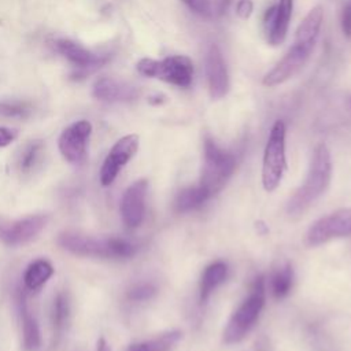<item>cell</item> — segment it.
<instances>
[{
	"label": "cell",
	"instance_id": "cell-11",
	"mask_svg": "<svg viewBox=\"0 0 351 351\" xmlns=\"http://www.w3.org/2000/svg\"><path fill=\"white\" fill-rule=\"evenodd\" d=\"M204 73L207 78L210 97L213 100H219L225 97L230 88L229 73L223 55L215 44H211L206 52Z\"/></svg>",
	"mask_w": 351,
	"mask_h": 351
},
{
	"label": "cell",
	"instance_id": "cell-25",
	"mask_svg": "<svg viewBox=\"0 0 351 351\" xmlns=\"http://www.w3.org/2000/svg\"><path fill=\"white\" fill-rule=\"evenodd\" d=\"M43 141L41 140H34V141H30L21 152V156H19V160H18V166H19V170L26 173V171H30L38 158H40V154L43 151Z\"/></svg>",
	"mask_w": 351,
	"mask_h": 351
},
{
	"label": "cell",
	"instance_id": "cell-14",
	"mask_svg": "<svg viewBox=\"0 0 351 351\" xmlns=\"http://www.w3.org/2000/svg\"><path fill=\"white\" fill-rule=\"evenodd\" d=\"M52 47L56 52L81 70L96 69L108 62V56L96 55L69 38H56L52 41Z\"/></svg>",
	"mask_w": 351,
	"mask_h": 351
},
{
	"label": "cell",
	"instance_id": "cell-13",
	"mask_svg": "<svg viewBox=\"0 0 351 351\" xmlns=\"http://www.w3.org/2000/svg\"><path fill=\"white\" fill-rule=\"evenodd\" d=\"M293 11V0H278L265 12L263 27L266 40L270 45L277 47L284 43Z\"/></svg>",
	"mask_w": 351,
	"mask_h": 351
},
{
	"label": "cell",
	"instance_id": "cell-21",
	"mask_svg": "<svg viewBox=\"0 0 351 351\" xmlns=\"http://www.w3.org/2000/svg\"><path fill=\"white\" fill-rule=\"evenodd\" d=\"M181 337L182 333L180 330H170L154 339L133 343L128 347V351H171Z\"/></svg>",
	"mask_w": 351,
	"mask_h": 351
},
{
	"label": "cell",
	"instance_id": "cell-22",
	"mask_svg": "<svg viewBox=\"0 0 351 351\" xmlns=\"http://www.w3.org/2000/svg\"><path fill=\"white\" fill-rule=\"evenodd\" d=\"M208 199V193L197 184L195 186H189L178 192L174 200V208L178 213H186L200 207Z\"/></svg>",
	"mask_w": 351,
	"mask_h": 351
},
{
	"label": "cell",
	"instance_id": "cell-27",
	"mask_svg": "<svg viewBox=\"0 0 351 351\" xmlns=\"http://www.w3.org/2000/svg\"><path fill=\"white\" fill-rule=\"evenodd\" d=\"M156 292V288L152 284L148 282H141V284H136L133 285L129 291H128V298L130 300H136V302H141V300H148L151 299Z\"/></svg>",
	"mask_w": 351,
	"mask_h": 351
},
{
	"label": "cell",
	"instance_id": "cell-10",
	"mask_svg": "<svg viewBox=\"0 0 351 351\" xmlns=\"http://www.w3.org/2000/svg\"><path fill=\"white\" fill-rule=\"evenodd\" d=\"M90 133L92 123L86 119L77 121L63 129L58 140V147L62 156L70 163H81L86 155V145Z\"/></svg>",
	"mask_w": 351,
	"mask_h": 351
},
{
	"label": "cell",
	"instance_id": "cell-23",
	"mask_svg": "<svg viewBox=\"0 0 351 351\" xmlns=\"http://www.w3.org/2000/svg\"><path fill=\"white\" fill-rule=\"evenodd\" d=\"M70 318V302L69 296L64 292H59L52 302L51 308V322L53 332L59 336L64 329Z\"/></svg>",
	"mask_w": 351,
	"mask_h": 351
},
{
	"label": "cell",
	"instance_id": "cell-31",
	"mask_svg": "<svg viewBox=\"0 0 351 351\" xmlns=\"http://www.w3.org/2000/svg\"><path fill=\"white\" fill-rule=\"evenodd\" d=\"M15 137H16V130L5 126H0V148L11 144L15 140Z\"/></svg>",
	"mask_w": 351,
	"mask_h": 351
},
{
	"label": "cell",
	"instance_id": "cell-7",
	"mask_svg": "<svg viewBox=\"0 0 351 351\" xmlns=\"http://www.w3.org/2000/svg\"><path fill=\"white\" fill-rule=\"evenodd\" d=\"M351 236V207L336 210L317 219L307 230L308 245H319L332 239Z\"/></svg>",
	"mask_w": 351,
	"mask_h": 351
},
{
	"label": "cell",
	"instance_id": "cell-16",
	"mask_svg": "<svg viewBox=\"0 0 351 351\" xmlns=\"http://www.w3.org/2000/svg\"><path fill=\"white\" fill-rule=\"evenodd\" d=\"M92 95L101 101H130L138 96V90L111 77H100L92 86Z\"/></svg>",
	"mask_w": 351,
	"mask_h": 351
},
{
	"label": "cell",
	"instance_id": "cell-3",
	"mask_svg": "<svg viewBox=\"0 0 351 351\" xmlns=\"http://www.w3.org/2000/svg\"><path fill=\"white\" fill-rule=\"evenodd\" d=\"M266 299L265 280L263 277L255 278L247 298L230 315L228 325L223 330V341L226 344H234L241 341L245 335L255 325Z\"/></svg>",
	"mask_w": 351,
	"mask_h": 351
},
{
	"label": "cell",
	"instance_id": "cell-32",
	"mask_svg": "<svg viewBox=\"0 0 351 351\" xmlns=\"http://www.w3.org/2000/svg\"><path fill=\"white\" fill-rule=\"evenodd\" d=\"M96 351H111V347L108 346L107 340L104 337H100L96 343Z\"/></svg>",
	"mask_w": 351,
	"mask_h": 351
},
{
	"label": "cell",
	"instance_id": "cell-19",
	"mask_svg": "<svg viewBox=\"0 0 351 351\" xmlns=\"http://www.w3.org/2000/svg\"><path fill=\"white\" fill-rule=\"evenodd\" d=\"M228 274V266L222 261H217L211 265H208L200 277V285H199V296L200 302H206L211 292L226 278Z\"/></svg>",
	"mask_w": 351,
	"mask_h": 351
},
{
	"label": "cell",
	"instance_id": "cell-15",
	"mask_svg": "<svg viewBox=\"0 0 351 351\" xmlns=\"http://www.w3.org/2000/svg\"><path fill=\"white\" fill-rule=\"evenodd\" d=\"M48 215L45 214H37V215H29L22 219L15 221L11 226L3 230L0 234L3 243L8 245H19L30 241L34 239L47 225Z\"/></svg>",
	"mask_w": 351,
	"mask_h": 351
},
{
	"label": "cell",
	"instance_id": "cell-26",
	"mask_svg": "<svg viewBox=\"0 0 351 351\" xmlns=\"http://www.w3.org/2000/svg\"><path fill=\"white\" fill-rule=\"evenodd\" d=\"M32 107L26 101L4 100L0 101V115L7 118H26L29 117Z\"/></svg>",
	"mask_w": 351,
	"mask_h": 351
},
{
	"label": "cell",
	"instance_id": "cell-6",
	"mask_svg": "<svg viewBox=\"0 0 351 351\" xmlns=\"http://www.w3.org/2000/svg\"><path fill=\"white\" fill-rule=\"evenodd\" d=\"M285 123L277 119L269 133L262 160V185L265 191H274L287 170L285 156Z\"/></svg>",
	"mask_w": 351,
	"mask_h": 351
},
{
	"label": "cell",
	"instance_id": "cell-2",
	"mask_svg": "<svg viewBox=\"0 0 351 351\" xmlns=\"http://www.w3.org/2000/svg\"><path fill=\"white\" fill-rule=\"evenodd\" d=\"M58 243L66 251L89 258L125 259L136 254V244L121 237H93L78 232H63L58 237Z\"/></svg>",
	"mask_w": 351,
	"mask_h": 351
},
{
	"label": "cell",
	"instance_id": "cell-1",
	"mask_svg": "<svg viewBox=\"0 0 351 351\" xmlns=\"http://www.w3.org/2000/svg\"><path fill=\"white\" fill-rule=\"evenodd\" d=\"M332 176L330 152L325 144H318L311 156L304 182L288 200L287 211L299 215L306 211L328 188Z\"/></svg>",
	"mask_w": 351,
	"mask_h": 351
},
{
	"label": "cell",
	"instance_id": "cell-4",
	"mask_svg": "<svg viewBox=\"0 0 351 351\" xmlns=\"http://www.w3.org/2000/svg\"><path fill=\"white\" fill-rule=\"evenodd\" d=\"M137 71L178 88H189L193 82V63L185 55H171L163 59L143 58L136 64Z\"/></svg>",
	"mask_w": 351,
	"mask_h": 351
},
{
	"label": "cell",
	"instance_id": "cell-18",
	"mask_svg": "<svg viewBox=\"0 0 351 351\" xmlns=\"http://www.w3.org/2000/svg\"><path fill=\"white\" fill-rule=\"evenodd\" d=\"M21 319H22V336L23 348L26 351H37L41 346V335L36 317L30 311L25 293L21 295Z\"/></svg>",
	"mask_w": 351,
	"mask_h": 351
},
{
	"label": "cell",
	"instance_id": "cell-5",
	"mask_svg": "<svg viewBox=\"0 0 351 351\" xmlns=\"http://www.w3.org/2000/svg\"><path fill=\"white\" fill-rule=\"evenodd\" d=\"M234 167L236 158L233 154L218 147L211 138L204 140L203 169L199 185L208 193L210 197L223 188L226 181L233 174Z\"/></svg>",
	"mask_w": 351,
	"mask_h": 351
},
{
	"label": "cell",
	"instance_id": "cell-20",
	"mask_svg": "<svg viewBox=\"0 0 351 351\" xmlns=\"http://www.w3.org/2000/svg\"><path fill=\"white\" fill-rule=\"evenodd\" d=\"M53 274L52 265L45 259H37L32 262L23 274L25 287L30 291H36L41 288Z\"/></svg>",
	"mask_w": 351,
	"mask_h": 351
},
{
	"label": "cell",
	"instance_id": "cell-28",
	"mask_svg": "<svg viewBox=\"0 0 351 351\" xmlns=\"http://www.w3.org/2000/svg\"><path fill=\"white\" fill-rule=\"evenodd\" d=\"M191 11L200 16H210L213 15L211 5L213 0H181Z\"/></svg>",
	"mask_w": 351,
	"mask_h": 351
},
{
	"label": "cell",
	"instance_id": "cell-12",
	"mask_svg": "<svg viewBox=\"0 0 351 351\" xmlns=\"http://www.w3.org/2000/svg\"><path fill=\"white\" fill-rule=\"evenodd\" d=\"M147 189H148V182L147 180L141 178L134 181L132 185H129L122 195L119 210H121L122 222L129 229L137 228L144 218Z\"/></svg>",
	"mask_w": 351,
	"mask_h": 351
},
{
	"label": "cell",
	"instance_id": "cell-24",
	"mask_svg": "<svg viewBox=\"0 0 351 351\" xmlns=\"http://www.w3.org/2000/svg\"><path fill=\"white\" fill-rule=\"evenodd\" d=\"M293 271L291 265H285L284 267L276 270L270 277V291L274 298L281 299L287 296L292 288Z\"/></svg>",
	"mask_w": 351,
	"mask_h": 351
},
{
	"label": "cell",
	"instance_id": "cell-17",
	"mask_svg": "<svg viewBox=\"0 0 351 351\" xmlns=\"http://www.w3.org/2000/svg\"><path fill=\"white\" fill-rule=\"evenodd\" d=\"M322 21H324V10L318 4L313 7L302 19V22L298 25L293 43H298L314 49V45L319 36Z\"/></svg>",
	"mask_w": 351,
	"mask_h": 351
},
{
	"label": "cell",
	"instance_id": "cell-8",
	"mask_svg": "<svg viewBox=\"0 0 351 351\" xmlns=\"http://www.w3.org/2000/svg\"><path fill=\"white\" fill-rule=\"evenodd\" d=\"M311 52L313 48L293 43L288 52L273 66L271 70H269L263 75L262 84L267 88H274L285 84L304 67Z\"/></svg>",
	"mask_w": 351,
	"mask_h": 351
},
{
	"label": "cell",
	"instance_id": "cell-30",
	"mask_svg": "<svg viewBox=\"0 0 351 351\" xmlns=\"http://www.w3.org/2000/svg\"><path fill=\"white\" fill-rule=\"evenodd\" d=\"M341 30L347 38H351V3L347 4L341 14Z\"/></svg>",
	"mask_w": 351,
	"mask_h": 351
},
{
	"label": "cell",
	"instance_id": "cell-29",
	"mask_svg": "<svg viewBox=\"0 0 351 351\" xmlns=\"http://www.w3.org/2000/svg\"><path fill=\"white\" fill-rule=\"evenodd\" d=\"M254 11L252 0H239L236 3V14L241 19H248Z\"/></svg>",
	"mask_w": 351,
	"mask_h": 351
},
{
	"label": "cell",
	"instance_id": "cell-9",
	"mask_svg": "<svg viewBox=\"0 0 351 351\" xmlns=\"http://www.w3.org/2000/svg\"><path fill=\"white\" fill-rule=\"evenodd\" d=\"M138 144L140 138L137 134H126L111 147L100 167V182L103 186L114 182L121 169L136 155Z\"/></svg>",
	"mask_w": 351,
	"mask_h": 351
}]
</instances>
